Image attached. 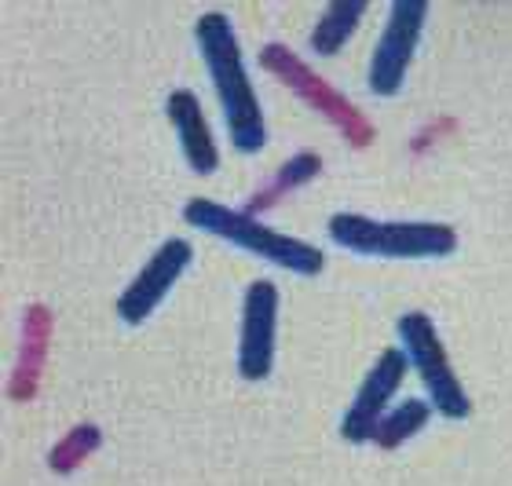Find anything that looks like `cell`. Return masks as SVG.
I'll use <instances>...</instances> for the list:
<instances>
[{
    "instance_id": "cell-5",
    "label": "cell",
    "mask_w": 512,
    "mask_h": 486,
    "mask_svg": "<svg viewBox=\"0 0 512 486\" xmlns=\"http://www.w3.org/2000/svg\"><path fill=\"white\" fill-rule=\"evenodd\" d=\"M399 340L410 366L417 370L421 384L428 391V402L436 406V413L450 417V421H465L472 413V399L465 384L458 381V373L447 359V344L439 337L436 322L425 311H406L399 318Z\"/></svg>"
},
{
    "instance_id": "cell-6",
    "label": "cell",
    "mask_w": 512,
    "mask_h": 486,
    "mask_svg": "<svg viewBox=\"0 0 512 486\" xmlns=\"http://www.w3.org/2000/svg\"><path fill=\"white\" fill-rule=\"evenodd\" d=\"M425 19V0H395L388 8V22L377 37V48L370 55V74H366V85L374 96H399V88L410 74V63H414Z\"/></svg>"
},
{
    "instance_id": "cell-14",
    "label": "cell",
    "mask_w": 512,
    "mask_h": 486,
    "mask_svg": "<svg viewBox=\"0 0 512 486\" xmlns=\"http://www.w3.org/2000/svg\"><path fill=\"white\" fill-rule=\"evenodd\" d=\"M432 410H436V406L428 399H403L399 406H392V410L384 413V421L377 424V432H374V443L381 446V450L403 446L406 439H414V435L425 428Z\"/></svg>"
},
{
    "instance_id": "cell-10",
    "label": "cell",
    "mask_w": 512,
    "mask_h": 486,
    "mask_svg": "<svg viewBox=\"0 0 512 486\" xmlns=\"http://www.w3.org/2000/svg\"><path fill=\"white\" fill-rule=\"evenodd\" d=\"M165 114H169L172 128H176V139H180V150L187 165L194 172H216L220 169V147H216V136L209 128V117L202 110V99L194 96L191 88H176L165 99Z\"/></svg>"
},
{
    "instance_id": "cell-4",
    "label": "cell",
    "mask_w": 512,
    "mask_h": 486,
    "mask_svg": "<svg viewBox=\"0 0 512 486\" xmlns=\"http://www.w3.org/2000/svg\"><path fill=\"white\" fill-rule=\"evenodd\" d=\"M260 66H264L267 74H275L282 85L293 88V96L304 99L311 110H319L326 121H333V125L341 128V136L348 139L352 147L363 150L374 143V125H370V117H366L348 96H341L326 77L315 74L289 44H282V41L264 44V48H260Z\"/></svg>"
},
{
    "instance_id": "cell-2",
    "label": "cell",
    "mask_w": 512,
    "mask_h": 486,
    "mask_svg": "<svg viewBox=\"0 0 512 486\" xmlns=\"http://www.w3.org/2000/svg\"><path fill=\"white\" fill-rule=\"evenodd\" d=\"M183 216H187V223L198 227V231H209L231 245H242V249L256 253L260 260L282 267V271H293V275L315 278V275H322V267H326V253H322L319 245L275 231V227L260 223L256 216H249V212L227 209V205H220V201H213V198H191L183 205Z\"/></svg>"
},
{
    "instance_id": "cell-3",
    "label": "cell",
    "mask_w": 512,
    "mask_h": 486,
    "mask_svg": "<svg viewBox=\"0 0 512 486\" xmlns=\"http://www.w3.org/2000/svg\"><path fill=\"white\" fill-rule=\"evenodd\" d=\"M330 238L352 253L388 260H436L458 249V231L432 220H370L359 212L330 216Z\"/></svg>"
},
{
    "instance_id": "cell-15",
    "label": "cell",
    "mask_w": 512,
    "mask_h": 486,
    "mask_svg": "<svg viewBox=\"0 0 512 486\" xmlns=\"http://www.w3.org/2000/svg\"><path fill=\"white\" fill-rule=\"evenodd\" d=\"M99 443H103L99 424H92V421L74 424V428H70V432L52 446V454H48V468H52L55 476H66V472L81 468V461H85L92 450H99Z\"/></svg>"
},
{
    "instance_id": "cell-11",
    "label": "cell",
    "mask_w": 512,
    "mask_h": 486,
    "mask_svg": "<svg viewBox=\"0 0 512 486\" xmlns=\"http://www.w3.org/2000/svg\"><path fill=\"white\" fill-rule=\"evenodd\" d=\"M48 340H52V311L44 304H30L26 307V322H22V351L19 359H15V370H11V381H8L11 399H30L33 391H37V377H41Z\"/></svg>"
},
{
    "instance_id": "cell-7",
    "label": "cell",
    "mask_w": 512,
    "mask_h": 486,
    "mask_svg": "<svg viewBox=\"0 0 512 486\" xmlns=\"http://www.w3.org/2000/svg\"><path fill=\"white\" fill-rule=\"evenodd\" d=\"M278 340V286L267 278L249 282L242 293V333H238V373L242 381H264L275 366Z\"/></svg>"
},
{
    "instance_id": "cell-1",
    "label": "cell",
    "mask_w": 512,
    "mask_h": 486,
    "mask_svg": "<svg viewBox=\"0 0 512 486\" xmlns=\"http://www.w3.org/2000/svg\"><path fill=\"white\" fill-rule=\"evenodd\" d=\"M194 37L202 48L205 70L213 77V88L224 106V121L231 132L238 154H260L267 143V121L256 99V88L249 81V70L242 63V44H238L235 22L224 11H205L194 22Z\"/></svg>"
},
{
    "instance_id": "cell-12",
    "label": "cell",
    "mask_w": 512,
    "mask_h": 486,
    "mask_svg": "<svg viewBox=\"0 0 512 486\" xmlns=\"http://www.w3.org/2000/svg\"><path fill=\"white\" fill-rule=\"evenodd\" d=\"M319 172H322V158L315 154V150H297V154H289V158L278 165L275 176H271L260 191H253V198H249V216L267 212L271 205H278V201L286 198L289 191H297V187L315 180Z\"/></svg>"
},
{
    "instance_id": "cell-8",
    "label": "cell",
    "mask_w": 512,
    "mask_h": 486,
    "mask_svg": "<svg viewBox=\"0 0 512 486\" xmlns=\"http://www.w3.org/2000/svg\"><path fill=\"white\" fill-rule=\"evenodd\" d=\"M406 370H410L406 351L384 348L381 355H377V362L366 370L363 384L355 391L352 406L344 410L341 435L348 443H374L377 424L384 421V413L392 410V399H395V391H399V384H403Z\"/></svg>"
},
{
    "instance_id": "cell-9",
    "label": "cell",
    "mask_w": 512,
    "mask_h": 486,
    "mask_svg": "<svg viewBox=\"0 0 512 486\" xmlns=\"http://www.w3.org/2000/svg\"><path fill=\"white\" fill-rule=\"evenodd\" d=\"M191 260H194V245L187 242V238H169V242L161 245L158 253L143 264V271L128 282L125 293L118 296L121 322H128V326L147 322V318L154 315V307L165 300V293L176 286V278L187 271Z\"/></svg>"
},
{
    "instance_id": "cell-13",
    "label": "cell",
    "mask_w": 512,
    "mask_h": 486,
    "mask_svg": "<svg viewBox=\"0 0 512 486\" xmlns=\"http://www.w3.org/2000/svg\"><path fill=\"white\" fill-rule=\"evenodd\" d=\"M366 15V0H337L330 8H322L319 22L311 26V48L319 55H337L344 44L352 41L359 22Z\"/></svg>"
}]
</instances>
